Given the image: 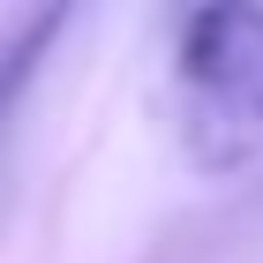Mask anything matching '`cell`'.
<instances>
[{
    "label": "cell",
    "instance_id": "obj_1",
    "mask_svg": "<svg viewBox=\"0 0 263 263\" xmlns=\"http://www.w3.org/2000/svg\"><path fill=\"white\" fill-rule=\"evenodd\" d=\"M181 128L218 173L263 158V8L218 0L181 23Z\"/></svg>",
    "mask_w": 263,
    "mask_h": 263
}]
</instances>
